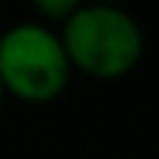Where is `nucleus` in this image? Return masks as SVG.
Masks as SVG:
<instances>
[{
  "label": "nucleus",
  "instance_id": "1",
  "mask_svg": "<svg viewBox=\"0 0 159 159\" xmlns=\"http://www.w3.org/2000/svg\"><path fill=\"white\" fill-rule=\"evenodd\" d=\"M56 33L71 68L89 80H124L144 56L142 24L115 3H80Z\"/></svg>",
  "mask_w": 159,
  "mask_h": 159
},
{
  "label": "nucleus",
  "instance_id": "2",
  "mask_svg": "<svg viewBox=\"0 0 159 159\" xmlns=\"http://www.w3.org/2000/svg\"><path fill=\"white\" fill-rule=\"evenodd\" d=\"M68 53L53 27L41 21H18L0 35V85L6 97L44 106L62 97L71 83Z\"/></svg>",
  "mask_w": 159,
  "mask_h": 159
},
{
  "label": "nucleus",
  "instance_id": "3",
  "mask_svg": "<svg viewBox=\"0 0 159 159\" xmlns=\"http://www.w3.org/2000/svg\"><path fill=\"white\" fill-rule=\"evenodd\" d=\"M77 6H80V0H35L33 9H35V15L41 18V24H47V27H53V24L62 27L77 12Z\"/></svg>",
  "mask_w": 159,
  "mask_h": 159
},
{
  "label": "nucleus",
  "instance_id": "4",
  "mask_svg": "<svg viewBox=\"0 0 159 159\" xmlns=\"http://www.w3.org/2000/svg\"><path fill=\"white\" fill-rule=\"evenodd\" d=\"M3 106H6V91H3V85H0V112H3Z\"/></svg>",
  "mask_w": 159,
  "mask_h": 159
},
{
  "label": "nucleus",
  "instance_id": "5",
  "mask_svg": "<svg viewBox=\"0 0 159 159\" xmlns=\"http://www.w3.org/2000/svg\"><path fill=\"white\" fill-rule=\"evenodd\" d=\"M0 35H3V30H0Z\"/></svg>",
  "mask_w": 159,
  "mask_h": 159
}]
</instances>
